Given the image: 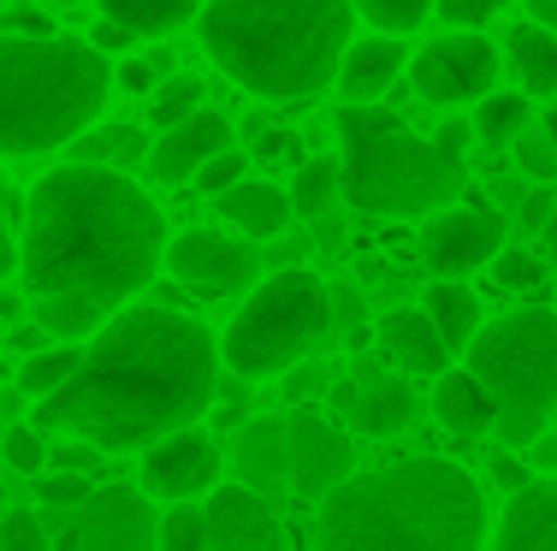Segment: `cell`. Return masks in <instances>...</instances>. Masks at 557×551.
<instances>
[{"label": "cell", "instance_id": "2e32d148", "mask_svg": "<svg viewBox=\"0 0 557 551\" xmlns=\"http://www.w3.org/2000/svg\"><path fill=\"white\" fill-rule=\"evenodd\" d=\"M208 510V551H285V522L256 487H214Z\"/></svg>", "mask_w": 557, "mask_h": 551}, {"label": "cell", "instance_id": "8d00e7d4", "mask_svg": "<svg viewBox=\"0 0 557 551\" xmlns=\"http://www.w3.org/2000/svg\"><path fill=\"white\" fill-rule=\"evenodd\" d=\"M510 149H516V166H522L534 184H552V178H557V142H552L540 125H528L522 137L510 142Z\"/></svg>", "mask_w": 557, "mask_h": 551}, {"label": "cell", "instance_id": "4316f807", "mask_svg": "<svg viewBox=\"0 0 557 551\" xmlns=\"http://www.w3.org/2000/svg\"><path fill=\"white\" fill-rule=\"evenodd\" d=\"M421 309L433 314V326H440V338L450 345V356H457V350H469V338L481 333V297H474L462 279L428 285V303H421Z\"/></svg>", "mask_w": 557, "mask_h": 551}, {"label": "cell", "instance_id": "f5cc1de1", "mask_svg": "<svg viewBox=\"0 0 557 551\" xmlns=\"http://www.w3.org/2000/svg\"><path fill=\"white\" fill-rule=\"evenodd\" d=\"M522 214L534 220V226H546V214H552V190H528V196H522Z\"/></svg>", "mask_w": 557, "mask_h": 551}, {"label": "cell", "instance_id": "e575fe53", "mask_svg": "<svg viewBox=\"0 0 557 551\" xmlns=\"http://www.w3.org/2000/svg\"><path fill=\"white\" fill-rule=\"evenodd\" d=\"M493 285L510 297H528L546 285V267H540V255H528V249H498L493 255Z\"/></svg>", "mask_w": 557, "mask_h": 551}, {"label": "cell", "instance_id": "4dcf8cb0", "mask_svg": "<svg viewBox=\"0 0 557 551\" xmlns=\"http://www.w3.org/2000/svg\"><path fill=\"white\" fill-rule=\"evenodd\" d=\"M333 202H338V161H326V154L302 161L297 178H290V214L321 220V214H333Z\"/></svg>", "mask_w": 557, "mask_h": 551}, {"label": "cell", "instance_id": "603a6c76", "mask_svg": "<svg viewBox=\"0 0 557 551\" xmlns=\"http://www.w3.org/2000/svg\"><path fill=\"white\" fill-rule=\"evenodd\" d=\"M214 208H220L225 226L244 231V238H273V231H285V220H290V190H278V184H268V178H244L225 196H214Z\"/></svg>", "mask_w": 557, "mask_h": 551}, {"label": "cell", "instance_id": "f546056e", "mask_svg": "<svg viewBox=\"0 0 557 551\" xmlns=\"http://www.w3.org/2000/svg\"><path fill=\"white\" fill-rule=\"evenodd\" d=\"M77 362H84V345H42V350H30V356L18 362V391H24V398H48V391H60L65 379H72Z\"/></svg>", "mask_w": 557, "mask_h": 551}, {"label": "cell", "instance_id": "484cf974", "mask_svg": "<svg viewBox=\"0 0 557 551\" xmlns=\"http://www.w3.org/2000/svg\"><path fill=\"white\" fill-rule=\"evenodd\" d=\"M96 12L125 24L131 36H172L184 24H196L202 0H96Z\"/></svg>", "mask_w": 557, "mask_h": 551}, {"label": "cell", "instance_id": "52a82bcc", "mask_svg": "<svg viewBox=\"0 0 557 551\" xmlns=\"http://www.w3.org/2000/svg\"><path fill=\"white\" fill-rule=\"evenodd\" d=\"M462 367L493 391L504 451H534L557 415V309H516L504 321H481L462 350Z\"/></svg>", "mask_w": 557, "mask_h": 551}, {"label": "cell", "instance_id": "6da1fadb", "mask_svg": "<svg viewBox=\"0 0 557 551\" xmlns=\"http://www.w3.org/2000/svg\"><path fill=\"white\" fill-rule=\"evenodd\" d=\"M220 398V338L166 303H125L101 321L60 391L36 398L30 422L101 451H143L196 427Z\"/></svg>", "mask_w": 557, "mask_h": 551}, {"label": "cell", "instance_id": "cb8c5ba5", "mask_svg": "<svg viewBox=\"0 0 557 551\" xmlns=\"http://www.w3.org/2000/svg\"><path fill=\"white\" fill-rule=\"evenodd\" d=\"M510 77L522 96H557V30H546V24H522V30L510 36Z\"/></svg>", "mask_w": 557, "mask_h": 551}, {"label": "cell", "instance_id": "d6986e66", "mask_svg": "<svg viewBox=\"0 0 557 551\" xmlns=\"http://www.w3.org/2000/svg\"><path fill=\"white\" fill-rule=\"evenodd\" d=\"M404 65H409L404 36L374 30V36H362V42L344 48L333 89H338L344 101H380V96H392V84H397V72H404Z\"/></svg>", "mask_w": 557, "mask_h": 551}, {"label": "cell", "instance_id": "60d3db41", "mask_svg": "<svg viewBox=\"0 0 557 551\" xmlns=\"http://www.w3.org/2000/svg\"><path fill=\"white\" fill-rule=\"evenodd\" d=\"M0 551H48V528L36 510H7L0 516Z\"/></svg>", "mask_w": 557, "mask_h": 551}, {"label": "cell", "instance_id": "8fae6325", "mask_svg": "<svg viewBox=\"0 0 557 551\" xmlns=\"http://www.w3.org/2000/svg\"><path fill=\"white\" fill-rule=\"evenodd\" d=\"M285 439H290V492L309 498V504H321L326 492L356 475V439L314 403H297L285 415Z\"/></svg>", "mask_w": 557, "mask_h": 551}, {"label": "cell", "instance_id": "7bdbcfd3", "mask_svg": "<svg viewBox=\"0 0 557 551\" xmlns=\"http://www.w3.org/2000/svg\"><path fill=\"white\" fill-rule=\"evenodd\" d=\"M101 444H89V439H72V433H65V444H54V451H48V468H72V475H96V463H101Z\"/></svg>", "mask_w": 557, "mask_h": 551}, {"label": "cell", "instance_id": "ee69618b", "mask_svg": "<svg viewBox=\"0 0 557 551\" xmlns=\"http://www.w3.org/2000/svg\"><path fill=\"white\" fill-rule=\"evenodd\" d=\"M469 137H474V125H469V120H445V125H440V137H433V149L450 154V161H462V154H469Z\"/></svg>", "mask_w": 557, "mask_h": 551}, {"label": "cell", "instance_id": "f1b7e54d", "mask_svg": "<svg viewBox=\"0 0 557 551\" xmlns=\"http://www.w3.org/2000/svg\"><path fill=\"white\" fill-rule=\"evenodd\" d=\"M65 154L84 166H131V161H149V137L137 125H89L84 137L65 142Z\"/></svg>", "mask_w": 557, "mask_h": 551}, {"label": "cell", "instance_id": "836d02e7", "mask_svg": "<svg viewBox=\"0 0 557 551\" xmlns=\"http://www.w3.org/2000/svg\"><path fill=\"white\" fill-rule=\"evenodd\" d=\"M161 551H208V510L196 498L161 516Z\"/></svg>", "mask_w": 557, "mask_h": 551}, {"label": "cell", "instance_id": "f907efd6", "mask_svg": "<svg viewBox=\"0 0 557 551\" xmlns=\"http://www.w3.org/2000/svg\"><path fill=\"white\" fill-rule=\"evenodd\" d=\"M0 30H18V36H48L54 24H48V12H36V7H18V12H7V24Z\"/></svg>", "mask_w": 557, "mask_h": 551}, {"label": "cell", "instance_id": "b9f144b4", "mask_svg": "<svg viewBox=\"0 0 557 551\" xmlns=\"http://www.w3.org/2000/svg\"><path fill=\"white\" fill-rule=\"evenodd\" d=\"M504 7H510V0H433V12H440L450 30H481V24H493Z\"/></svg>", "mask_w": 557, "mask_h": 551}, {"label": "cell", "instance_id": "d6a6232c", "mask_svg": "<svg viewBox=\"0 0 557 551\" xmlns=\"http://www.w3.org/2000/svg\"><path fill=\"white\" fill-rule=\"evenodd\" d=\"M428 12H433V0H356V18H368L374 30H386V36L421 30Z\"/></svg>", "mask_w": 557, "mask_h": 551}, {"label": "cell", "instance_id": "11a10c76", "mask_svg": "<svg viewBox=\"0 0 557 551\" xmlns=\"http://www.w3.org/2000/svg\"><path fill=\"white\" fill-rule=\"evenodd\" d=\"M540 130H546V137L557 142V113H546V120H540Z\"/></svg>", "mask_w": 557, "mask_h": 551}, {"label": "cell", "instance_id": "ba28073f", "mask_svg": "<svg viewBox=\"0 0 557 551\" xmlns=\"http://www.w3.org/2000/svg\"><path fill=\"white\" fill-rule=\"evenodd\" d=\"M338 314H333V285L314 279L309 267H273L268 279L249 285L244 309L232 314L220 338V362L237 379H268L297 367L302 356L333 338Z\"/></svg>", "mask_w": 557, "mask_h": 551}, {"label": "cell", "instance_id": "d4e9b609", "mask_svg": "<svg viewBox=\"0 0 557 551\" xmlns=\"http://www.w3.org/2000/svg\"><path fill=\"white\" fill-rule=\"evenodd\" d=\"M113 309H101L96 297L84 291H54V297H36V326H42L54 345H89V338L101 333V321H108Z\"/></svg>", "mask_w": 557, "mask_h": 551}, {"label": "cell", "instance_id": "ac0fdd59", "mask_svg": "<svg viewBox=\"0 0 557 551\" xmlns=\"http://www.w3.org/2000/svg\"><path fill=\"white\" fill-rule=\"evenodd\" d=\"M486 551H557V480H528L510 492Z\"/></svg>", "mask_w": 557, "mask_h": 551}, {"label": "cell", "instance_id": "ffe728a7", "mask_svg": "<svg viewBox=\"0 0 557 551\" xmlns=\"http://www.w3.org/2000/svg\"><path fill=\"white\" fill-rule=\"evenodd\" d=\"M380 350H386V362L404 367V374L440 379L450 367V345L440 338V326H433L428 309H386L380 314Z\"/></svg>", "mask_w": 557, "mask_h": 551}, {"label": "cell", "instance_id": "c3c4849f", "mask_svg": "<svg viewBox=\"0 0 557 551\" xmlns=\"http://www.w3.org/2000/svg\"><path fill=\"white\" fill-rule=\"evenodd\" d=\"M12 267H18V238H12V226H7V178H0V285H7Z\"/></svg>", "mask_w": 557, "mask_h": 551}, {"label": "cell", "instance_id": "8992f818", "mask_svg": "<svg viewBox=\"0 0 557 551\" xmlns=\"http://www.w3.org/2000/svg\"><path fill=\"white\" fill-rule=\"evenodd\" d=\"M338 137V196L374 220H428L462 202V190H469L462 161L421 142L380 101H344Z\"/></svg>", "mask_w": 557, "mask_h": 551}, {"label": "cell", "instance_id": "bcb514c9", "mask_svg": "<svg viewBox=\"0 0 557 551\" xmlns=\"http://www.w3.org/2000/svg\"><path fill=\"white\" fill-rule=\"evenodd\" d=\"M113 84L137 89V96H154V65L149 60H125V65H113Z\"/></svg>", "mask_w": 557, "mask_h": 551}, {"label": "cell", "instance_id": "277c9868", "mask_svg": "<svg viewBox=\"0 0 557 551\" xmlns=\"http://www.w3.org/2000/svg\"><path fill=\"white\" fill-rule=\"evenodd\" d=\"M196 36L237 89L302 108L326 96L356 42V0H202Z\"/></svg>", "mask_w": 557, "mask_h": 551}, {"label": "cell", "instance_id": "d590c367", "mask_svg": "<svg viewBox=\"0 0 557 551\" xmlns=\"http://www.w3.org/2000/svg\"><path fill=\"white\" fill-rule=\"evenodd\" d=\"M244 178H249V149H237V142H232V149H220L190 184H196V196H208V202H214V196H225L232 184H244Z\"/></svg>", "mask_w": 557, "mask_h": 551}, {"label": "cell", "instance_id": "74e56055", "mask_svg": "<svg viewBox=\"0 0 557 551\" xmlns=\"http://www.w3.org/2000/svg\"><path fill=\"white\" fill-rule=\"evenodd\" d=\"M7 468H12V475H30V480L48 468V444H42V427H36V422H24V427L7 433Z\"/></svg>", "mask_w": 557, "mask_h": 551}, {"label": "cell", "instance_id": "9a60e30c", "mask_svg": "<svg viewBox=\"0 0 557 551\" xmlns=\"http://www.w3.org/2000/svg\"><path fill=\"white\" fill-rule=\"evenodd\" d=\"M416 410H421V398H416L404 367L356 356V367H350V427H362L368 439H397V433L416 422Z\"/></svg>", "mask_w": 557, "mask_h": 551}, {"label": "cell", "instance_id": "83f0119b", "mask_svg": "<svg viewBox=\"0 0 557 551\" xmlns=\"http://www.w3.org/2000/svg\"><path fill=\"white\" fill-rule=\"evenodd\" d=\"M528 125H534V96H522V89H493L474 101V142H486V149H510Z\"/></svg>", "mask_w": 557, "mask_h": 551}, {"label": "cell", "instance_id": "5bb4252c", "mask_svg": "<svg viewBox=\"0 0 557 551\" xmlns=\"http://www.w3.org/2000/svg\"><path fill=\"white\" fill-rule=\"evenodd\" d=\"M220 487V444L202 427H178L166 439L143 444V492L166 504H190Z\"/></svg>", "mask_w": 557, "mask_h": 551}, {"label": "cell", "instance_id": "f6af8a7d", "mask_svg": "<svg viewBox=\"0 0 557 551\" xmlns=\"http://www.w3.org/2000/svg\"><path fill=\"white\" fill-rule=\"evenodd\" d=\"M493 480L504 492H522L528 487V468H522V451H498L493 456Z\"/></svg>", "mask_w": 557, "mask_h": 551}, {"label": "cell", "instance_id": "ab89813d", "mask_svg": "<svg viewBox=\"0 0 557 551\" xmlns=\"http://www.w3.org/2000/svg\"><path fill=\"white\" fill-rule=\"evenodd\" d=\"M278 391H285L290 403H321L326 391H333V367H326V362H309V356H302L297 367H285V386H278Z\"/></svg>", "mask_w": 557, "mask_h": 551}, {"label": "cell", "instance_id": "e0dca14e", "mask_svg": "<svg viewBox=\"0 0 557 551\" xmlns=\"http://www.w3.org/2000/svg\"><path fill=\"white\" fill-rule=\"evenodd\" d=\"M232 142H237V137H232V120H225V113L196 108L190 120L166 125L161 137L149 142V161H143V173H149L154 184H190L220 149H232Z\"/></svg>", "mask_w": 557, "mask_h": 551}, {"label": "cell", "instance_id": "3957f363", "mask_svg": "<svg viewBox=\"0 0 557 551\" xmlns=\"http://www.w3.org/2000/svg\"><path fill=\"white\" fill-rule=\"evenodd\" d=\"M486 492L450 456H404L350 475L314 516V551H486Z\"/></svg>", "mask_w": 557, "mask_h": 551}, {"label": "cell", "instance_id": "db71d44e", "mask_svg": "<svg viewBox=\"0 0 557 551\" xmlns=\"http://www.w3.org/2000/svg\"><path fill=\"white\" fill-rule=\"evenodd\" d=\"M540 231H546V238H552V249H557V202H552V214H546V226H540Z\"/></svg>", "mask_w": 557, "mask_h": 551}, {"label": "cell", "instance_id": "680465c9", "mask_svg": "<svg viewBox=\"0 0 557 551\" xmlns=\"http://www.w3.org/2000/svg\"><path fill=\"white\" fill-rule=\"evenodd\" d=\"M552 433H557V415H552Z\"/></svg>", "mask_w": 557, "mask_h": 551}, {"label": "cell", "instance_id": "9f6ffc18", "mask_svg": "<svg viewBox=\"0 0 557 551\" xmlns=\"http://www.w3.org/2000/svg\"><path fill=\"white\" fill-rule=\"evenodd\" d=\"M0 345H7V321H0Z\"/></svg>", "mask_w": 557, "mask_h": 551}, {"label": "cell", "instance_id": "30bf717a", "mask_svg": "<svg viewBox=\"0 0 557 551\" xmlns=\"http://www.w3.org/2000/svg\"><path fill=\"white\" fill-rule=\"evenodd\" d=\"M161 267L172 273V285H184V291L214 303V297H237L261 279V249H256V238H225V231L196 226L184 238H166Z\"/></svg>", "mask_w": 557, "mask_h": 551}, {"label": "cell", "instance_id": "f35d334b", "mask_svg": "<svg viewBox=\"0 0 557 551\" xmlns=\"http://www.w3.org/2000/svg\"><path fill=\"white\" fill-rule=\"evenodd\" d=\"M36 492H42L48 510H77L96 487H89V475H72V468H42V475H36Z\"/></svg>", "mask_w": 557, "mask_h": 551}, {"label": "cell", "instance_id": "7dc6e473", "mask_svg": "<svg viewBox=\"0 0 557 551\" xmlns=\"http://www.w3.org/2000/svg\"><path fill=\"white\" fill-rule=\"evenodd\" d=\"M256 154H261V161H297V137H290V130H261ZM297 166H302V161H297Z\"/></svg>", "mask_w": 557, "mask_h": 551}, {"label": "cell", "instance_id": "681fc988", "mask_svg": "<svg viewBox=\"0 0 557 551\" xmlns=\"http://www.w3.org/2000/svg\"><path fill=\"white\" fill-rule=\"evenodd\" d=\"M89 42H96V48H101V54H125V48H131V42H137V36H131V30H125V24H113V18H101V24H96V30H89Z\"/></svg>", "mask_w": 557, "mask_h": 551}, {"label": "cell", "instance_id": "816d5d0a", "mask_svg": "<svg viewBox=\"0 0 557 551\" xmlns=\"http://www.w3.org/2000/svg\"><path fill=\"white\" fill-rule=\"evenodd\" d=\"M486 190H493V202L504 208V214H510V208H516V214H522V184H516V178H493V184H486Z\"/></svg>", "mask_w": 557, "mask_h": 551}, {"label": "cell", "instance_id": "4fadbf2b", "mask_svg": "<svg viewBox=\"0 0 557 551\" xmlns=\"http://www.w3.org/2000/svg\"><path fill=\"white\" fill-rule=\"evenodd\" d=\"M498 249H504V214H493V208L450 202L421 220V261L440 279H469V273L493 267Z\"/></svg>", "mask_w": 557, "mask_h": 551}, {"label": "cell", "instance_id": "7c38bea8", "mask_svg": "<svg viewBox=\"0 0 557 551\" xmlns=\"http://www.w3.org/2000/svg\"><path fill=\"white\" fill-rule=\"evenodd\" d=\"M65 551H161V516L149 492L131 487H101L72 510Z\"/></svg>", "mask_w": 557, "mask_h": 551}, {"label": "cell", "instance_id": "9c48e42d", "mask_svg": "<svg viewBox=\"0 0 557 551\" xmlns=\"http://www.w3.org/2000/svg\"><path fill=\"white\" fill-rule=\"evenodd\" d=\"M504 54L486 42L481 30H450L440 42H428L409 65V84H416L421 101L433 108H457V101H481L498 89Z\"/></svg>", "mask_w": 557, "mask_h": 551}, {"label": "cell", "instance_id": "1f68e13d", "mask_svg": "<svg viewBox=\"0 0 557 551\" xmlns=\"http://www.w3.org/2000/svg\"><path fill=\"white\" fill-rule=\"evenodd\" d=\"M196 108H208V84H202L196 72H172L166 84L149 96V120L161 125V130L178 125V120H190Z\"/></svg>", "mask_w": 557, "mask_h": 551}, {"label": "cell", "instance_id": "6f0895ef", "mask_svg": "<svg viewBox=\"0 0 557 551\" xmlns=\"http://www.w3.org/2000/svg\"><path fill=\"white\" fill-rule=\"evenodd\" d=\"M0 504H7V487H0Z\"/></svg>", "mask_w": 557, "mask_h": 551}, {"label": "cell", "instance_id": "44dd1931", "mask_svg": "<svg viewBox=\"0 0 557 551\" xmlns=\"http://www.w3.org/2000/svg\"><path fill=\"white\" fill-rule=\"evenodd\" d=\"M237 475L244 487H256L261 498L290 492V439H285V415H256V422L237 427Z\"/></svg>", "mask_w": 557, "mask_h": 551}, {"label": "cell", "instance_id": "5b68a950", "mask_svg": "<svg viewBox=\"0 0 557 551\" xmlns=\"http://www.w3.org/2000/svg\"><path fill=\"white\" fill-rule=\"evenodd\" d=\"M113 96V60L89 36L0 30V154H48L84 137Z\"/></svg>", "mask_w": 557, "mask_h": 551}, {"label": "cell", "instance_id": "7a4b0ae2", "mask_svg": "<svg viewBox=\"0 0 557 551\" xmlns=\"http://www.w3.org/2000/svg\"><path fill=\"white\" fill-rule=\"evenodd\" d=\"M161 255V208L119 166L65 161L30 184L18 231V273L36 297L84 291L101 309H125L154 285Z\"/></svg>", "mask_w": 557, "mask_h": 551}, {"label": "cell", "instance_id": "7402d4cb", "mask_svg": "<svg viewBox=\"0 0 557 551\" xmlns=\"http://www.w3.org/2000/svg\"><path fill=\"white\" fill-rule=\"evenodd\" d=\"M433 415H440V427L457 433V439H481V433L498 427L493 391H486L469 367H445L440 374V386H433Z\"/></svg>", "mask_w": 557, "mask_h": 551}]
</instances>
